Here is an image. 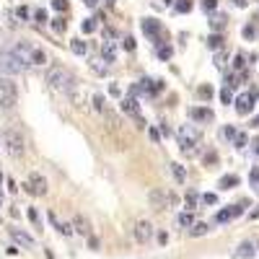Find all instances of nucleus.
I'll use <instances>...</instances> for the list:
<instances>
[{"label":"nucleus","mask_w":259,"mask_h":259,"mask_svg":"<svg viewBox=\"0 0 259 259\" xmlns=\"http://www.w3.org/2000/svg\"><path fill=\"white\" fill-rule=\"evenodd\" d=\"M179 145H181V153L194 156L197 153V143H200V130L194 125H181L179 127Z\"/></svg>","instance_id":"obj_1"},{"label":"nucleus","mask_w":259,"mask_h":259,"mask_svg":"<svg viewBox=\"0 0 259 259\" xmlns=\"http://www.w3.org/2000/svg\"><path fill=\"white\" fill-rule=\"evenodd\" d=\"M3 143H6V150H8V153H11L13 158L24 156L26 145H24V135H21L19 130H13V127L3 130Z\"/></svg>","instance_id":"obj_2"},{"label":"nucleus","mask_w":259,"mask_h":259,"mask_svg":"<svg viewBox=\"0 0 259 259\" xmlns=\"http://www.w3.org/2000/svg\"><path fill=\"white\" fill-rule=\"evenodd\" d=\"M16 101H19L16 83L11 78H0V109H11V106H16Z\"/></svg>","instance_id":"obj_3"},{"label":"nucleus","mask_w":259,"mask_h":259,"mask_svg":"<svg viewBox=\"0 0 259 259\" xmlns=\"http://www.w3.org/2000/svg\"><path fill=\"white\" fill-rule=\"evenodd\" d=\"M47 83H50V88H55V91H65V88H70V83H73V75H70L65 68H52V70L47 73Z\"/></svg>","instance_id":"obj_4"},{"label":"nucleus","mask_w":259,"mask_h":259,"mask_svg":"<svg viewBox=\"0 0 259 259\" xmlns=\"http://www.w3.org/2000/svg\"><path fill=\"white\" fill-rule=\"evenodd\" d=\"M24 68H26V63H24L19 55H13V52H3V55H0V70H3V73L16 75V73H21Z\"/></svg>","instance_id":"obj_5"},{"label":"nucleus","mask_w":259,"mask_h":259,"mask_svg":"<svg viewBox=\"0 0 259 259\" xmlns=\"http://www.w3.org/2000/svg\"><path fill=\"white\" fill-rule=\"evenodd\" d=\"M254 99H256V91H251V94H241L238 99H233L236 112H238V114H249V112L254 109Z\"/></svg>","instance_id":"obj_6"},{"label":"nucleus","mask_w":259,"mask_h":259,"mask_svg":"<svg viewBox=\"0 0 259 259\" xmlns=\"http://www.w3.org/2000/svg\"><path fill=\"white\" fill-rule=\"evenodd\" d=\"M148 202L153 210H163L166 205H169V192H163V189H150L148 192Z\"/></svg>","instance_id":"obj_7"},{"label":"nucleus","mask_w":259,"mask_h":259,"mask_svg":"<svg viewBox=\"0 0 259 259\" xmlns=\"http://www.w3.org/2000/svg\"><path fill=\"white\" fill-rule=\"evenodd\" d=\"M26 192H32V194H44L47 192V179H44L42 174H32L26 181Z\"/></svg>","instance_id":"obj_8"},{"label":"nucleus","mask_w":259,"mask_h":259,"mask_svg":"<svg viewBox=\"0 0 259 259\" xmlns=\"http://www.w3.org/2000/svg\"><path fill=\"white\" fill-rule=\"evenodd\" d=\"M150 236H153V223L150 220H138V225H135V238H138L140 243L150 241Z\"/></svg>","instance_id":"obj_9"},{"label":"nucleus","mask_w":259,"mask_h":259,"mask_svg":"<svg viewBox=\"0 0 259 259\" xmlns=\"http://www.w3.org/2000/svg\"><path fill=\"white\" fill-rule=\"evenodd\" d=\"M122 112L138 119V117H140V104H138V99H135V96H125V99H122Z\"/></svg>","instance_id":"obj_10"},{"label":"nucleus","mask_w":259,"mask_h":259,"mask_svg":"<svg viewBox=\"0 0 259 259\" xmlns=\"http://www.w3.org/2000/svg\"><path fill=\"white\" fill-rule=\"evenodd\" d=\"M143 32L158 42V37H161V21L158 19H143Z\"/></svg>","instance_id":"obj_11"},{"label":"nucleus","mask_w":259,"mask_h":259,"mask_svg":"<svg viewBox=\"0 0 259 259\" xmlns=\"http://www.w3.org/2000/svg\"><path fill=\"white\" fill-rule=\"evenodd\" d=\"M241 212H243V207H241V205H231V207H228V210H220L218 215H215V220H218V223H228V220H233V218H238Z\"/></svg>","instance_id":"obj_12"},{"label":"nucleus","mask_w":259,"mask_h":259,"mask_svg":"<svg viewBox=\"0 0 259 259\" xmlns=\"http://www.w3.org/2000/svg\"><path fill=\"white\" fill-rule=\"evenodd\" d=\"M101 57H104V65H112L117 60V44L114 42H104L101 44Z\"/></svg>","instance_id":"obj_13"},{"label":"nucleus","mask_w":259,"mask_h":259,"mask_svg":"<svg viewBox=\"0 0 259 259\" xmlns=\"http://www.w3.org/2000/svg\"><path fill=\"white\" fill-rule=\"evenodd\" d=\"M70 228H73V231H78L81 236H91V220H88V218H83V215H75Z\"/></svg>","instance_id":"obj_14"},{"label":"nucleus","mask_w":259,"mask_h":259,"mask_svg":"<svg viewBox=\"0 0 259 259\" xmlns=\"http://www.w3.org/2000/svg\"><path fill=\"white\" fill-rule=\"evenodd\" d=\"M11 236H13V241H16V243H21L24 249H32L34 246V238L29 236V233H24V231H19V228H11Z\"/></svg>","instance_id":"obj_15"},{"label":"nucleus","mask_w":259,"mask_h":259,"mask_svg":"<svg viewBox=\"0 0 259 259\" xmlns=\"http://www.w3.org/2000/svg\"><path fill=\"white\" fill-rule=\"evenodd\" d=\"M47 218H50V223H52V225H55V228H57V231L63 233V236H70V233H73V228H70L68 223L60 220V218L55 215V210H50V212H47Z\"/></svg>","instance_id":"obj_16"},{"label":"nucleus","mask_w":259,"mask_h":259,"mask_svg":"<svg viewBox=\"0 0 259 259\" xmlns=\"http://www.w3.org/2000/svg\"><path fill=\"white\" fill-rule=\"evenodd\" d=\"M29 65H47V52L44 50H32V55H29V60H26Z\"/></svg>","instance_id":"obj_17"},{"label":"nucleus","mask_w":259,"mask_h":259,"mask_svg":"<svg viewBox=\"0 0 259 259\" xmlns=\"http://www.w3.org/2000/svg\"><path fill=\"white\" fill-rule=\"evenodd\" d=\"M236 254H238L241 259H251V256L256 254V249H254V243H251V241H241V243H238V251H236Z\"/></svg>","instance_id":"obj_18"},{"label":"nucleus","mask_w":259,"mask_h":259,"mask_svg":"<svg viewBox=\"0 0 259 259\" xmlns=\"http://www.w3.org/2000/svg\"><path fill=\"white\" fill-rule=\"evenodd\" d=\"M70 50H73V55L83 57V55H86V50H88V44H86L83 39H73V42H70Z\"/></svg>","instance_id":"obj_19"},{"label":"nucleus","mask_w":259,"mask_h":259,"mask_svg":"<svg viewBox=\"0 0 259 259\" xmlns=\"http://www.w3.org/2000/svg\"><path fill=\"white\" fill-rule=\"evenodd\" d=\"M192 117L197 122H210L212 119V112L210 109H202V106H197V109H192Z\"/></svg>","instance_id":"obj_20"},{"label":"nucleus","mask_w":259,"mask_h":259,"mask_svg":"<svg viewBox=\"0 0 259 259\" xmlns=\"http://www.w3.org/2000/svg\"><path fill=\"white\" fill-rule=\"evenodd\" d=\"M207 231H210V225H207V223H192L189 236H194V238H197V236H205Z\"/></svg>","instance_id":"obj_21"},{"label":"nucleus","mask_w":259,"mask_h":259,"mask_svg":"<svg viewBox=\"0 0 259 259\" xmlns=\"http://www.w3.org/2000/svg\"><path fill=\"white\" fill-rule=\"evenodd\" d=\"M171 171H174L179 184H184V181H187V174H184V166H181V163H171Z\"/></svg>","instance_id":"obj_22"},{"label":"nucleus","mask_w":259,"mask_h":259,"mask_svg":"<svg viewBox=\"0 0 259 259\" xmlns=\"http://www.w3.org/2000/svg\"><path fill=\"white\" fill-rule=\"evenodd\" d=\"M236 184H238V176H236V174L223 176V179H220V189H233Z\"/></svg>","instance_id":"obj_23"},{"label":"nucleus","mask_w":259,"mask_h":259,"mask_svg":"<svg viewBox=\"0 0 259 259\" xmlns=\"http://www.w3.org/2000/svg\"><path fill=\"white\" fill-rule=\"evenodd\" d=\"M220 44H223V37H220V34H210V37H207V47H210V50L218 52Z\"/></svg>","instance_id":"obj_24"},{"label":"nucleus","mask_w":259,"mask_h":259,"mask_svg":"<svg viewBox=\"0 0 259 259\" xmlns=\"http://www.w3.org/2000/svg\"><path fill=\"white\" fill-rule=\"evenodd\" d=\"M81 29H83V34H94L96 32V19H83Z\"/></svg>","instance_id":"obj_25"},{"label":"nucleus","mask_w":259,"mask_h":259,"mask_svg":"<svg viewBox=\"0 0 259 259\" xmlns=\"http://www.w3.org/2000/svg\"><path fill=\"white\" fill-rule=\"evenodd\" d=\"M192 223H194L192 212H181V215H179V225L181 228H192Z\"/></svg>","instance_id":"obj_26"},{"label":"nucleus","mask_w":259,"mask_h":259,"mask_svg":"<svg viewBox=\"0 0 259 259\" xmlns=\"http://www.w3.org/2000/svg\"><path fill=\"white\" fill-rule=\"evenodd\" d=\"M241 34H243V39H256V26H254V24H246Z\"/></svg>","instance_id":"obj_27"},{"label":"nucleus","mask_w":259,"mask_h":259,"mask_svg":"<svg viewBox=\"0 0 259 259\" xmlns=\"http://www.w3.org/2000/svg\"><path fill=\"white\" fill-rule=\"evenodd\" d=\"M220 101L228 106V104H233V94H231V88H225L223 86V91H220Z\"/></svg>","instance_id":"obj_28"},{"label":"nucleus","mask_w":259,"mask_h":259,"mask_svg":"<svg viewBox=\"0 0 259 259\" xmlns=\"http://www.w3.org/2000/svg\"><path fill=\"white\" fill-rule=\"evenodd\" d=\"M171 55H174V50L169 47V44H166V47L161 44V47H158V57H161V60H171Z\"/></svg>","instance_id":"obj_29"},{"label":"nucleus","mask_w":259,"mask_h":259,"mask_svg":"<svg viewBox=\"0 0 259 259\" xmlns=\"http://www.w3.org/2000/svg\"><path fill=\"white\" fill-rule=\"evenodd\" d=\"M202 202H205V205H218V194H215V192H205V194H202Z\"/></svg>","instance_id":"obj_30"},{"label":"nucleus","mask_w":259,"mask_h":259,"mask_svg":"<svg viewBox=\"0 0 259 259\" xmlns=\"http://www.w3.org/2000/svg\"><path fill=\"white\" fill-rule=\"evenodd\" d=\"M210 26H212V29H215V34H218V32H220V29L225 26V19H223V16H215V19H212V21H210Z\"/></svg>","instance_id":"obj_31"},{"label":"nucleus","mask_w":259,"mask_h":259,"mask_svg":"<svg viewBox=\"0 0 259 259\" xmlns=\"http://www.w3.org/2000/svg\"><path fill=\"white\" fill-rule=\"evenodd\" d=\"M65 26H68V24H65L63 19H55V21H52V29H55L57 34H63V32H65Z\"/></svg>","instance_id":"obj_32"},{"label":"nucleus","mask_w":259,"mask_h":259,"mask_svg":"<svg viewBox=\"0 0 259 259\" xmlns=\"http://www.w3.org/2000/svg\"><path fill=\"white\" fill-rule=\"evenodd\" d=\"M176 11H179V13H187V11H192V3H189V0H179Z\"/></svg>","instance_id":"obj_33"},{"label":"nucleus","mask_w":259,"mask_h":259,"mask_svg":"<svg viewBox=\"0 0 259 259\" xmlns=\"http://www.w3.org/2000/svg\"><path fill=\"white\" fill-rule=\"evenodd\" d=\"M197 94H200L202 99H210L212 96V88L210 86H200V88H197Z\"/></svg>","instance_id":"obj_34"},{"label":"nucleus","mask_w":259,"mask_h":259,"mask_svg":"<svg viewBox=\"0 0 259 259\" xmlns=\"http://www.w3.org/2000/svg\"><path fill=\"white\" fill-rule=\"evenodd\" d=\"M34 19H37L39 24H47V11H42V8H39V11H34Z\"/></svg>","instance_id":"obj_35"},{"label":"nucleus","mask_w":259,"mask_h":259,"mask_svg":"<svg viewBox=\"0 0 259 259\" xmlns=\"http://www.w3.org/2000/svg\"><path fill=\"white\" fill-rule=\"evenodd\" d=\"M94 104H96V112H106V106H104V96H94Z\"/></svg>","instance_id":"obj_36"},{"label":"nucleus","mask_w":259,"mask_h":259,"mask_svg":"<svg viewBox=\"0 0 259 259\" xmlns=\"http://www.w3.org/2000/svg\"><path fill=\"white\" fill-rule=\"evenodd\" d=\"M243 65H246V60H243V55L238 52V55H236V60H233V68H236V70H241Z\"/></svg>","instance_id":"obj_37"},{"label":"nucleus","mask_w":259,"mask_h":259,"mask_svg":"<svg viewBox=\"0 0 259 259\" xmlns=\"http://www.w3.org/2000/svg\"><path fill=\"white\" fill-rule=\"evenodd\" d=\"M223 138H228V140H233V138H236V130H233L231 125H228V127H223Z\"/></svg>","instance_id":"obj_38"},{"label":"nucleus","mask_w":259,"mask_h":259,"mask_svg":"<svg viewBox=\"0 0 259 259\" xmlns=\"http://www.w3.org/2000/svg\"><path fill=\"white\" fill-rule=\"evenodd\" d=\"M52 8L55 11H65L68 8V0H52Z\"/></svg>","instance_id":"obj_39"},{"label":"nucleus","mask_w":259,"mask_h":259,"mask_svg":"<svg viewBox=\"0 0 259 259\" xmlns=\"http://www.w3.org/2000/svg\"><path fill=\"white\" fill-rule=\"evenodd\" d=\"M202 8L205 11H215L218 8V0H202Z\"/></svg>","instance_id":"obj_40"},{"label":"nucleus","mask_w":259,"mask_h":259,"mask_svg":"<svg viewBox=\"0 0 259 259\" xmlns=\"http://www.w3.org/2000/svg\"><path fill=\"white\" fill-rule=\"evenodd\" d=\"M184 202H187V207L192 210V207L197 205V194H194V192H189V194H187V200H184Z\"/></svg>","instance_id":"obj_41"},{"label":"nucleus","mask_w":259,"mask_h":259,"mask_svg":"<svg viewBox=\"0 0 259 259\" xmlns=\"http://www.w3.org/2000/svg\"><path fill=\"white\" fill-rule=\"evenodd\" d=\"M148 135H150V140H153V143H158V140H161V132H158L156 127H150V130H148Z\"/></svg>","instance_id":"obj_42"},{"label":"nucleus","mask_w":259,"mask_h":259,"mask_svg":"<svg viewBox=\"0 0 259 259\" xmlns=\"http://www.w3.org/2000/svg\"><path fill=\"white\" fill-rule=\"evenodd\" d=\"M236 148H246V135H236Z\"/></svg>","instance_id":"obj_43"},{"label":"nucleus","mask_w":259,"mask_h":259,"mask_svg":"<svg viewBox=\"0 0 259 259\" xmlns=\"http://www.w3.org/2000/svg\"><path fill=\"white\" fill-rule=\"evenodd\" d=\"M122 44H125V50H130V52L135 50V39L132 37H125V42H122Z\"/></svg>","instance_id":"obj_44"},{"label":"nucleus","mask_w":259,"mask_h":259,"mask_svg":"<svg viewBox=\"0 0 259 259\" xmlns=\"http://www.w3.org/2000/svg\"><path fill=\"white\" fill-rule=\"evenodd\" d=\"M29 220H32V223H39V212H37L34 207H29Z\"/></svg>","instance_id":"obj_45"},{"label":"nucleus","mask_w":259,"mask_h":259,"mask_svg":"<svg viewBox=\"0 0 259 259\" xmlns=\"http://www.w3.org/2000/svg\"><path fill=\"white\" fill-rule=\"evenodd\" d=\"M215 65H218V68L225 65V55H223V52H215Z\"/></svg>","instance_id":"obj_46"},{"label":"nucleus","mask_w":259,"mask_h":259,"mask_svg":"<svg viewBox=\"0 0 259 259\" xmlns=\"http://www.w3.org/2000/svg\"><path fill=\"white\" fill-rule=\"evenodd\" d=\"M218 156H215V150H210V153H205V163H215Z\"/></svg>","instance_id":"obj_47"},{"label":"nucleus","mask_w":259,"mask_h":259,"mask_svg":"<svg viewBox=\"0 0 259 259\" xmlns=\"http://www.w3.org/2000/svg\"><path fill=\"white\" fill-rule=\"evenodd\" d=\"M158 243H161V246H166V243H169V233H166V231L158 233Z\"/></svg>","instance_id":"obj_48"},{"label":"nucleus","mask_w":259,"mask_h":259,"mask_svg":"<svg viewBox=\"0 0 259 259\" xmlns=\"http://www.w3.org/2000/svg\"><path fill=\"white\" fill-rule=\"evenodd\" d=\"M16 16H19V19H29V8H24V6H21V8L16 11Z\"/></svg>","instance_id":"obj_49"},{"label":"nucleus","mask_w":259,"mask_h":259,"mask_svg":"<svg viewBox=\"0 0 259 259\" xmlns=\"http://www.w3.org/2000/svg\"><path fill=\"white\" fill-rule=\"evenodd\" d=\"M88 246L91 249H99V238L96 236H88Z\"/></svg>","instance_id":"obj_50"},{"label":"nucleus","mask_w":259,"mask_h":259,"mask_svg":"<svg viewBox=\"0 0 259 259\" xmlns=\"http://www.w3.org/2000/svg\"><path fill=\"white\" fill-rule=\"evenodd\" d=\"M251 181H254V184H259V169L251 171Z\"/></svg>","instance_id":"obj_51"},{"label":"nucleus","mask_w":259,"mask_h":259,"mask_svg":"<svg viewBox=\"0 0 259 259\" xmlns=\"http://www.w3.org/2000/svg\"><path fill=\"white\" fill-rule=\"evenodd\" d=\"M109 91H112L114 96H119V86H117V83H112V86H109Z\"/></svg>","instance_id":"obj_52"},{"label":"nucleus","mask_w":259,"mask_h":259,"mask_svg":"<svg viewBox=\"0 0 259 259\" xmlns=\"http://www.w3.org/2000/svg\"><path fill=\"white\" fill-rule=\"evenodd\" d=\"M83 3H86V6H88V8H94V6H96V3H99V0H83Z\"/></svg>","instance_id":"obj_53"},{"label":"nucleus","mask_w":259,"mask_h":259,"mask_svg":"<svg viewBox=\"0 0 259 259\" xmlns=\"http://www.w3.org/2000/svg\"><path fill=\"white\" fill-rule=\"evenodd\" d=\"M233 3H236L238 8H246V0H233Z\"/></svg>","instance_id":"obj_54"},{"label":"nucleus","mask_w":259,"mask_h":259,"mask_svg":"<svg viewBox=\"0 0 259 259\" xmlns=\"http://www.w3.org/2000/svg\"><path fill=\"white\" fill-rule=\"evenodd\" d=\"M251 127H259V117H254V119H251Z\"/></svg>","instance_id":"obj_55"},{"label":"nucleus","mask_w":259,"mask_h":259,"mask_svg":"<svg viewBox=\"0 0 259 259\" xmlns=\"http://www.w3.org/2000/svg\"><path fill=\"white\" fill-rule=\"evenodd\" d=\"M254 153L259 156V140H254Z\"/></svg>","instance_id":"obj_56"},{"label":"nucleus","mask_w":259,"mask_h":259,"mask_svg":"<svg viewBox=\"0 0 259 259\" xmlns=\"http://www.w3.org/2000/svg\"><path fill=\"white\" fill-rule=\"evenodd\" d=\"M3 181H6V176H3V174H0V184H3Z\"/></svg>","instance_id":"obj_57"},{"label":"nucleus","mask_w":259,"mask_h":259,"mask_svg":"<svg viewBox=\"0 0 259 259\" xmlns=\"http://www.w3.org/2000/svg\"><path fill=\"white\" fill-rule=\"evenodd\" d=\"M0 205H3V192H0Z\"/></svg>","instance_id":"obj_58"},{"label":"nucleus","mask_w":259,"mask_h":259,"mask_svg":"<svg viewBox=\"0 0 259 259\" xmlns=\"http://www.w3.org/2000/svg\"><path fill=\"white\" fill-rule=\"evenodd\" d=\"M106 3H109V6H114V0H106Z\"/></svg>","instance_id":"obj_59"}]
</instances>
